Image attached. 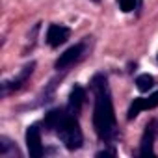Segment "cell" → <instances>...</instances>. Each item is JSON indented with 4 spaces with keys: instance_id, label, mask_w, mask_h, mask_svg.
Masks as SVG:
<instances>
[{
    "instance_id": "obj_1",
    "label": "cell",
    "mask_w": 158,
    "mask_h": 158,
    "mask_svg": "<svg viewBox=\"0 0 158 158\" xmlns=\"http://www.w3.org/2000/svg\"><path fill=\"white\" fill-rule=\"evenodd\" d=\"M91 93H93V128L102 143H112L117 138V121H115V110L112 101L110 84L104 73L93 74L89 82Z\"/></svg>"
},
{
    "instance_id": "obj_2",
    "label": "cell",
    "mask_w": 158,
    "mask_h": 158,
    "mask_svg": "<svg viewBox=\"0 0 158 158\" xmlns=\"http://www.w3.org/2000/svg\"><path fill=\"white\" fill-rule=\"evenodd\" d=\"M47 132H56L60 141L69 151H78L84 145V136L78 125V117L69 114L67 108H54L43 119Z\"/></svg>"
},
{
    "instance_id": "obj_3",
    "label": "cell",
    "mask_w": 158,
    "mask_h": 158,
    "mask_svg": "<svg viewBox=\"0 0 158 158\" xmlns=\"http://www.w3.org/2000/svg\"><path fill=\"white\" fill-rule=\"evenodd\" d=\"M86 56V41L76 43L73 47H69L63 54H60V58L54 61V69L56 71H67L69 67H73L74 63H78Z\"/></svg>"
},
{
    "instance_id": "obj_4",
    "label": "cell",
    "mask_w": 158,
    "mask_h": 158,
    "mask_svg": "<svg viewBox=\"0 0 158 158\" xmlns=\"http://www.w3.org/2000/svg\"><path fill=\"white\" fill-rule=\"evenodd\" d=\"M34 69H35V61H30L28 65H24V67H23V71H21L15 78H11V80H6V82L2 84V97L6 99L8 95H11V93L19 91V89L28 82V78L32 76Z\"/></svg>"
},
{
    "instance_id": "obj_5",
    "label": "cell",
    "mask_w": 158,
    "mask_h": 158,
    "mask_svg": "<svg viewBox=\"0 0 158 158\" xmlns=\"http://www.w3.org/2000/svg\"><path fill=\"white\" fill-rule=\"evenodd\" d=\"M158 106V91L151 93L149 97H141V99H134L128 106V112H127V119L132 121L136 119L143 110H154Z\"/></svg>"
},
{
    "instance_id": "obj_6",
    "label": "cell",
    "mask_w": 158,
    "mask_h": 158,
    "mask_svg": "<svg viewBox=\"0 0 158 158\" xmlns=\"http://www.w3.org/2000/svg\"><path fill=\"white\" fill-rule=\"evenodd\" d=\"M26 147H28V154L32 158H39L43 156V143H41V128L37 123L30 125L26 128Z\"/></svg>"
},
{
    "instance_id": "obj_7",
    "label": "cell",
    "mask_w": 158,
    "mask_h": 158,
    "mask_svg": "<svg viewBox=\"0 0 158 158\" xmlns=\"http://www.w3.org/2000/svg\"><path fill=\"white\" fill-rule=\"evenodd\" d=\"M71 35V28L63 26V24H50L45 35V41L50 48H58L60 45H63Z\"/></svg>"
},
{
    "instance_id": "obj_8",
    "label": "cell",
    "mask_w": 158,
    "mask_h": 158,
    "mask_svg": "<svg viewBox=\"0 0 158 158\" xmlns=\"http://www.w3.org/2000/svg\"><path fill=\"white\" fill-rule=\"evenodd\" d=\"M84 102H86V89L80 86V84H74L71 93H69V101H67V112L73 114V115H80L82 108H84Z\"/></svg>"
},
{
    "instance_id": "obj_9",
    "label": "cell",
    "mask_w": 158,
    "mask_h": 158,
    "mask_svg": "<svg viewBox=\"0 0 158 158\" xmlns=\"http://www.w3.org/2000/svg\"><path fill=\"white\" fill-rule=\"evenodd\" d=\"M154 136H156V123L154 121H149L145 130H143V136H141V141H139V151L138 154L139 156H149L154 152Z\"/></svg>"
},
{
    "instance_id": "obj_10",
    "label": "cell",
    "mask_w": 158,
    "mask_h": 158,
    "mask_svg": "<svg viewBox=\"0 0 158 158\" xmlns=\"http://www.w3.org/2000/svg\"><path fill=\"white\" fill-rule=\"evenodd\" d=\"M0 154L4 158H15V156H21V151L10 138L2 136L0 138Z\"/></svg>"
},
{
    "instance_id": "obj_11",
    "label": "cell",
    "mask_w": 158,
    "mask_h": 158,
    "mask_svg": "<svg viewBox=\"0 0 158 158\" xmlns=\"http://www.w3.org/2000/svg\"><path fill=\"white\" fill-rule=\"evenodd\" d=\"M152 86H154V78H152V74L143 73V74L136 76V88H138V91L147 93L149 89H152Z\"/></svg>"
},
{
    "instance_id": "obj_12",
    "label": "cell",
    "mask_w": 158,
    "mask_h": 158,
    "mask_svg": "<svg viewBox=\"0 0 158 158\" xmlns=\"http://www.w3.org/2000/svg\"><path fill=\"white\" fill-rule=\"evenodd\" d=\"M117 4H119V10H121L123 13H128V11H132V10L136 8L138 0H117Z\"/></svg>"
},
{
    "instance_id": "obj_13",
    "label": "cell",
    "mask_w": 158,
    "mask_h": 158,
    "mask_svg": "<svg viewBox=\"0 0 158 158\" xmlns=\"http://www.w3.org/2000/svg\"><path fill=\"white\" fill-rule=\"evenodd\" d=\"M93 2H99V0H93Z\"/></svg>"
}]
</instances>
